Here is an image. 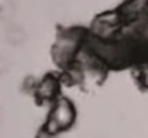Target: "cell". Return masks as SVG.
<instances>
[{"label": "cell", "instance_id": "cell-1", "mask_svg": "<svg viewBox=\"0 0 148 138\" xmlns=\"http://www.w3.org/2000/svg\"><path fill=\"white\" fill-rule=\"evenodd\" d=\"M86 35L81 29H66L62 30L52 47V58L58 66L62 69H69L75 63V58L79 49L86 41Z\"/></svg>", "mask_w": 148, "mask_h": 138}, {"label": "cell", "instance_id": "cell-2", "mask_svg": "<svg viewBox=\"0 0 148 138\" xmlns=\"http://www.w3.org/2000/svg\"><path fill=\"white\" fill-rule=\"evenodd\" d=\"M75 119H76V109L73 104L68 98L59 96L55 102H52V109L42 130L52 137L62 131L69 130L73 125Z\"/></svg>", "mask_w": 148, "mask_h": 138}, {"label": "cell", "instance_id": "cell-3", "mask_svg": "<svg viewBox=\"0 0 148 138\" xmlns=\"http://www.w3.org/2000/svg\"><path fill=\"white\" fill-rule=\"evenodd\" d=\"M122 29H124V22L118 10L105 12L95 17L94 23L91 25L89 35L99 41H115L121 38Z\"/></svg>", "mask_w": 148, "mask_h": 138}, {"label": "cell", "instance_id": "cell-4", "mask_svg": "<svg viewBox=\"0 0 148 138\" xmlns=\"http://www.w3.org/2000/svg\"><path fill=\"white\" fill-rule=\"evenodd\" d=\"M118 13L124 25H135L148 17V0H125Z\"/></svg>", "mask_w": 148, "mask_h": 138}, {"label": "cell", "instance_id": "cell-5", "mask_svg": "<svg viewBox=\"0 0 148 138\" xmlns=\"http://www.w3.org/2000/svg\"><path fill=\"white\" fill-rule=\"evenodd\" d=\"M60 79L55 75H45L39 81H36L33 93L40 102H55L59 98Z\"/></svg>", "mask_w": 148, "mask_h": 138}, {"label": "cell", "instance_id": "cell-6", "mask_svg": "<svg viewBox=\"0 0 148 138\" xmlns=\"http://www.w3.org/2000/svg\"><path fill=\"white\" fill-rule=\"evenodd\" d=\"M4 39L9 45L20 46L26 42L27 33L23 26H20L17 23H10V25H7V27L4 30Z\"/></svg>", "mask_w": 148, "mask_h": 138}, {"label": "cell", "instance_id": "cell-7", "mask_svg": "<svg viewBox=\"0 0 148 138\" xmlns=\"http://www.w3.org/2000/svg\"><path fill=\"white\" fill-rule=\"evenodd\" d=\"M12 0H0V19H10L13 14Z\"/></svg>", "mask_w": 148, "mask_h": 138}, {"label": "cell", "instance_id": "cell-8", "mask_svg": "<svg viewBox=\"0 0 148 138\" xmlns=\"http://www.w3.org/2000/svg\"><path fill=\"white\" fill-rule=\"evenodd\" d=\"M138 81L143 88L148 89V60H145L138 69Z\"/></svg>", "mask_w": 148, "mask_h": 138}, {"label": "cell", "instance_id": "cell-9", "mask_svg": "<svg viewBox=\"0 0 148 138\" xmlns=\"http://www.w3.org/2000/svg\"><path fill=\"white\" fill-rule=\"evenodd\" d=\"M9 69H10V62H9V59H7L4 55H0V76L4 75V73H7Z\"/></svg>", "mask_w": 148, "mask_h": 138}, {"label": "cell", "instance_id": "cell-10", "mask_svg": "<svg viewBox=\"0 0 148 138\" xmlns=\"http://www.w3.org/2000/svg\"><path fill=\"white\" fill-rule=\"evenodd\" d=\"M1 118H3V117H1V111H0V122H1Z\"/></svg>", "mask_w": 148, "mask_h": 138}]
</instances>
